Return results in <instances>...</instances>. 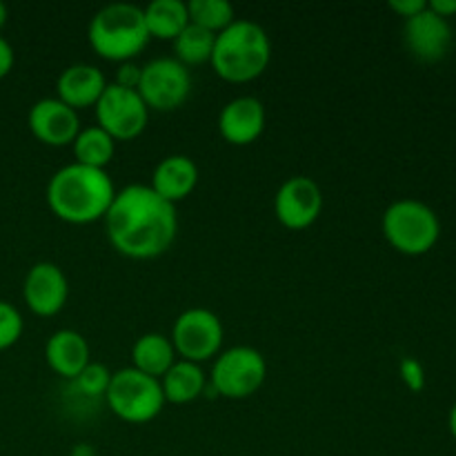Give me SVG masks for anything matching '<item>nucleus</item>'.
I'll return each mask as SVG.
<instances>
[{
  "label": "nucleus",
  "mask_w": 456,
  "mask_h": 456,
  "mask_svg": "<svg viewBox=\"0 0 456 456\" xmlns=\"http://www.w3.org/2000/svg\"><path fill=\"white\" fill-rule=\"evenodd\" d=\"M102 221L111 248L134 261L160 256L178 234L176 205L141 183L116 191Z\"/></svg>",
  "instance_id": "obj_1"
},
{
  "label": "nucleus",
  "mask_w": 456,
  "mask_h": 456,
  "mask_svg": "<svg viewBox=\"0 0 456 456\" xmlns=\"http://www.w3.org/2000/svg\"><path fill=\"white\" fill-rule=\"evenodd\" d=\"M116 187L107 169L69 163L47 183V205L61 221L89 225L105 218Z\"/></svg>",
  "instance_id": "obj_2"
},
{
  "label": "nucleus",
  "mask_w": 456,
  "mask_h": 456,
  "mask_svg": "<svg viewBox=\"0 0 456 456\" xmlns=\"http://www.w3.org/2000/svg\"><path fill=\"white\" fill-rule=\"evenodd\" d=\"M272 61V40L258 22L236 18L218 31L209 62L227 83H249L267 69Z\"/></svg>",
  "instance_id": "obj_3"
},
{
  "label": "nucleus",
  "mask_w": 456,
  "mask_h": 456,
  "mask_svg": "<svg viewBox=\"0 0 456 456\" xmlns=\"http://www.w3.org/2000/svg\"><path fill=\"white\" fill-rule=\"evenodd\" d=\"M89 45L105 61L129 62L151 40L142 7L134 3H111L98 9L89 20Z\"/></svg>",
  "instance_id": "obj_4"
},
{
  "label": "nucleus",
  "mask_w": 456,
  "mask_h": 456,
  "mask_svg": "<svg viewBox=\"0 0 456 456\" xmlns=\"http://www.w3.org/2000/svg\"><path fill=\"white\" fill-rule=\"evenodd\" d=\"M383 236L396 252L423 256L441 239V221L435 209L417 199L395 200L383 212Z\"/></svg>",
  "instance_id": "obj_5"
},
{
  "label": "nucleus",
  "mask_w": 456,
  "mask_h": 456,
  "mask_svg": "<svg viewBox=\"0 0 456 456\" xmlns=\"http://www.w3.org/2000/svg\"><path fill=\"white\" fill-rule=\"evenodd\" d=\"M105 401L120 421L150 423L163 410L165 395L159 379L138 372L129 365L118 372H111Z\"/></svg>",
  "instance_id": "obj_6"
},
{
  "label": "nucleus",
  "mask_w": 456,
  "mask_h": 456,
  "mask_svg": "<svg viewBox=\"0 0 456 456\" xmlns=\"http://www.w3.org/2000/svg\"><path fill=\"white\" fill-rule=\"evenodd\" d=\"M267 377L265 356L249 346H234L223 350L214 361L209 379L212 387L225 399H248L256 395Z\"/></svg>",
  "instance_id": "obj_7"
},
{
  "label": "nucleus",
  "mask_w": 456,
  "mask_h": 456,
  "mask_svg": "<svg viewBox=\"0 0 456 456\" xmlns=\"http://www.w3.org/2000/svg\"><path fill=\"white\" fill-rule=\"evenodd\" d=\"M223 337H225V330L212 310L190 307L174 321L169 338H172L178 359L200 365L221 354Z\"/></svg>",
  "instance_id": "obj_8"
},
{
  "label": "nucleus",
  "mask_w": 456,
  "mask_h": 456,
  "mask_svg": "<svg viewBox=\"0 0 456 456\" xmlns=\"http://www.w3.org/2000/svg\"><path fill=\"white\" fill-rule=\"evenodd\" d=\"M136 92L145 101L147 110L174 111L190 98L191 74L174 56H160L141 67Z\"/></svg>",
  "instance_id": "obj_9"
},
{
  "label": "nucleus",
  "mask_w": 456,
  "mask_h": 456,
  "mask_svg": "<svg viewBox=\"0 0 456 456\" xmlns=\"http://www.w3.org/2000/svg\"><path fill=\"white\" fill-rule=\"evenodd\" d=\"M94 111H96L98 127L105 129L116 142L141 136L150 120V110L141 94L116 83L107 85L102 96L94 105Z\"/></svg>",
  "instance_id": "obj_10"
},
{
  "label": "nucleus",
  "mask_w": 456,
  "mask_h": 456,
  "mask_svg": "<svg viewBox=\"0 0 456 456\" xmlns=\"http://www.w3.org/2000/svg\"><path fill=\"white\" fill-rule=\"evenodd\" d=\"M323 209V191L310 176H292L274 196V214L288 230H305Z\"/></svg>",
  "instance_id": "obj_11"
},
{
  "label": "nucleus",
  "mask_w": 456,
  "mask_h": 456,
  "mask_svg": "<svg viewBox=\"0 0 456 456\" xmlns=\"http://www.w3.org/2000/svg\"><path fill=\"white\" fill-rule=\"evenodd\" d=\"M67 297L69 283L56 263H36L22 281V298L36 316H56L65 307Z\"/></svg>",
  "instance_id": "obj_12"
},
{
  "label": "nucleus",
  "mask_w": 456,
  "mask_h": 456,
  "mask_svg": "<svg viewBox=\"0 0 456 456\" xmlns=\"http://www.w3.org/2000/svg\"><path fill=\"white\" fill-rule=\"evenodd\" d=\"M403 43L417 61L439 62L452 47V27L450 20L426 7L421 13L405 20Z\"/></svg>",
  "instance_id": "obj_13"
},
{
  "label": "nucleus",
  "mask_w": 456,
  "mask_h": 456,
  "mask_svg": "<svg viewBox=\"0 0 456 456\" xmlns=\"http://www.w3.org/2000/svg\"><path fill=\"white\" fill-rule=\"evenodd\" d=\"M31 134L49 147H65L74 142L80 132L78 111L71 110L61 98H40L31 105L27 116Z\"/></svg>",
  "instance_id": "obj_14"
},
{
  "label": "nucleus",
  "mask_w": 456,
  "mask_h": 456,
  "mask_svg": "<svg viewBox=\"0 0 456 456\" xmlns=\"http://www.w3.org/2000/svg\"><path fill=\"white\" fill-rule=\"evenodd\" d=\"M265 129V107L256 96H239L218 114V132L232 145H249Z\"/></svg>",
  "instance_id": "obj_15"
},
{
  "label": "nucleus",
  "mask_w": 456,
  "mask_h": 456,
  "mask_svg": "<svg viewBox=\"0 0 456 456\" xmlns=\"http://www.w3.org/2000/svg\"><path fill=\"white\" fill-rule=\"evenodd\" d=\"M107 78L96 65H87V62H76V65L65 67L56 80V92L65 105L71 110H85V107H94L102 92L107 89Z\"/></svg>",
  "instance_id": "obj_16"
},
{
  "label": "nucleus",
  "mask_w": 456,
  "mask_h": 456,
  "mask_svg": "<svg viewBox=\"0 0 456 456\" xmlns=\"http://www.w3.org/2000/svg\"><path fill=\"white\" fill-rule=\"evenodd\" d=\"M45 361L58 377L74 381L92 363V350H89L87 338L80 332L58 330L49 337L47 346H45Z\"/></svg>",
  "instance_id": "obj_17"
},
{
  "label": "nucleus",
  "mask_w": 456,
  "mask_h": 456,
  "mask_svg": "<svg viewBox=\"0 0 456 456\" xmlns=\"http://www.w3.org/2000/svg\"><path fill=\"white\" fill-rule=\"evenodd\" d=\"M199 185V167L194 160L185 154L165 156L151 174L150 187L165 200L176 205L185 200Z\"/></svg>",
  "instance_id": "obj_18"
},
{
  "label": "nucleus",
  "mask_w": 456,
  "mask_h": 456,
  "mask_svg": "<svg viewBox=\"0 0 456 456\" xmlns=\"http://www.w3.org/2000/svg\"><path fill=\"white\" fill-rule=\"evenodd\" d=\"M205 386H208V379H205L203 368L199 363H190V361L183 359H176V363L160 377L165 403H191L203 395Z\"/></svg>",
  "instance_id": "obj_19"
},
{
  "label": "nucleus",
  "mask_w": 456,
  "mask_h": 456,
  "mask_svg": "<svg viewBox=\"0 0 456 456\" xmlns=\"http://www.w3.org/2000/svg\"><path fill=\"white\" fill-rule=\"evenodd\" d=\"M176 359L178 356L172 346V338L165 337V334H142L132 346V368H136L142 374H150L159 381L176 363Z\"/></svg>",
  "instance_id": "obj_20"
},
{
  "label": "nucleus",
  "mask_w": 456,
  "mask_h": 456,
  "mask_svg": "<svg viewBox=\"0 0 456 456\" xmlns=\"http://www.w3.org/2000/svg\"><path fill=\"white\" fill-rule=\"evenodd\" d=\"M142 13L151 38L174 40L190 25L185 0H151L147 7H142Z\"/></svg>",
  "instance_id": "obj_21"
},
{
  "label": "nucleus",
  "mask_w": 456,
  "mask_h": 456,
  "mask_svg": "<svg viewBox=\"0 0 456 456\" xmlns=\"http://www.w3.org/2000/svg\"><path fill=\"white\" fill-rule=\"evenodd\" d=\"M71 147H74V163L96 169H105L116 154V141L98 125L80 127Z\"/></svg>",
  "instance_id": "obj_22"
},
{
  "label": "nucleus",
  "mask_w": 456,
  "mask_h": 456,
  "mask_svg": "<svg viewBox=\"0 0 456 456\" xmlns=\"http://www.w3.org/2000/svg\"><path fill=\"white\" fill-rule=\"evenodd\" d=\"M214 40H216V34L205 27L190 25L172 40L174 43V53H176V61H181L183 65L190 67V65H203L212 58L214 52Z\"/></svg>",
  "instance_id": "obj_23"
},
{
  "label": "nucleus",
  "mask_w": 456,
  "mask_h": 456,
  "mask_svg": "<svg viewBox=\"0 0 456 456\" xmlns=\"http://www.w3.org/2000/svg\"><path fill=\"white\" fill-rule=\"evenodd\" d=\"M187 13H190V22L205 27L214 34H218L236 20L234 4L227 3V0H190Z\"/></svg>",
  "instance_id": "obj_24"
},
{
  "label": "nucleus",
  "mask_w": 456,
  "mask_h": 456,
  "mask_svg": "<svg viewBox=\"0 0 456 456\" xmlns=\"http://www.w3.org/2000/svg\"><path fill=\"white\" fill-rule=\"evenodd\" d=\"M110 381H111V372L105 368V365L89 363L87 368L74 379V386L78 387L80 395L96 399V396H105L107 387H110Z\"/></svg>",
  "instance_id": "obj_25"
},
{
  "label": "nucleus",
  "mask_w": 456,
  "mask_h": 456,
  "mask_svg": "<svg viewBox=\"0 0 456 456\" xmlns=\"http://www.w3.org/2000/svg\"><path fill=\"white\" fill-rule=\"evenodd\" d=\"M22 328H25V323H22L18 307L0 298V352L16 346L18 338L22 337Z\"/></svg>",
  "instance_id": "obj_26"
},
{
  "label": "nucleus",
  "mask_w": 456,
  "mask_h": 456,
  "mask_svg": "<svg viewBox=\"0 0 456 456\" xmlns=\"http://www.w3.org/2000/svg\"><path fill=\"white\" fill-rule=\"evenodd\" d=\"M401 374H403V381L408 383L410 390L419 392L423 386H426V374H423V368L419 361L414 359L401 361Z\"/></svg>",
  "instance_id": "obj_27"
},
{
  "label": "nucleus",
  "mask_w": 456,
  "mask_h": 456,
  "mask_svg": "<svg viewBox=\"0 0 456 456\" xmlns=\"http://www.w3.org/2000/svg\"><path fill=\"white\" fill-rule=\"evenodd\" d=\"M138 80H141V67L134 65V61L120 62L118 76H116V85H120V87L136 89Z\"/></svg>",
  "instance_id": "obj_28"
},
{
  "label": "nucleus",
  "mask_w": 456,
  "mask_h": 456,
  "mask_svg": "<svg viewBox=\"0 0 456 456\" xmlns=\"http://www.w3.org/2000/svg\"><path fill=\"white\" fill-rule=\"evenodd\" d=\"M426 7H428L426 0H390V9L399 13L403 20L417 16V13H421Z\"/></svg>",
  "instance_id": "obj_29"
},
{
  "label": "nucleus",
  "mask_w": 456,
  "mask_h": 456,
  "mask_svg": "<svg viewBox=\"0 0 456 456\" xmlns=\"http://www.w3.org/2000/svg\"><path fill=\"white\" fill-rule=\"evenodd\" d=\"M13 62H16V53H13L12 43L0 36V78H4L13 69Z\"/></svg>",
  "instance_id": "obj_30"
},
{
  "label": "nucleus",
  "mask_w": 456,
  "mask_h": 456,
  "mask_svg": "<svg viewBox=\"0 0 456 456\" xmlns=\"http://www.w3.org/2000/svg\"><path fill=\"white\" fill-rule=\"evenodd\" d=\"M428 9L435 12L436 16L450 20V18L456 16V0H432V3H428Z\"/></svg>",
  "instance_id": "obj_31"
},
{
  "label": "nucleus",
  "mask_w": 456,
  "mask_h": 456,
  "mask_svg": "<svg viewBox=\"0 0 456 456\" xmlns=\"http://www.w3.org/2000/svg\"><path fill=\"white\" fill-rule=\"evenodd\" d=\"M448 428H450V435H452V436H454V441H456V403L452 405V410H450Z\"/></svg>",
  "instance_id": "obj_32"
},
{
  "label": "nucleus",
  "mask_w": 456,
  "mask_h": 456,
  "mask_svg": "<svg viewBox=\"0 0 456 456\" xmlns=\"http://www.w3.org/2000/svg\"><path fill=\"white\" fill-rule=\"evenodd\" d=\"M7 18H9V12H7V4L0 0V29H3L4 25H7Z\"/></svg>",
  "instance_id": "obj_33"
}]
</instances>
